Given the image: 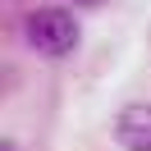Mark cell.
<instances>
[{
    "mask_svg": "<svg viewBox=\"0 0 151 151\" xmlns=\"http://www.w3.org/2000/svg\"><path fill=\"white\" fill-rule=\"evenodd\" d=\"M28 41L41 50V55L50 60H64L78 50V41H83V28H78V19L69 9H60V5H41V9L28 14Z\"/></svg>",
    "mask_w": 151,
    "mask_h": 151,
    "instance_id": "obj_1",
    "label": "cell"
},
{
    "mask_svg": "<svg viewBox=\"0 0 151 151\" xmlns=\"http://www.w3.org/2000/svg\"><path fill=\"white\" fill-rule=\"evenodd\" d=\"M114 137H119L124 151H151V105L147 101L124 105L119 119H114Z\"/></svg>",
    "mask_w": 151,
    "mask_h": 151,
    "instance_id": "obj_2",
    "label": "cell"
},
{
    "mask_svg": "<svg viewBox=\"0 0 151 151\" xmlns=\"http://www.w3.org/2000/svg\"><path fill=\"white\" fill-rule=\"evenodd\" d=\"M0 151H19V147H14V142H9V137H0Z\"/></svg>",
    "mask_w": 151,
    "mask_h": 151,
    "instance_id": "obj_3",
    "label": "cell"
},
{
    "mask_svg": "<svg viewBox=\"0 0 151 151\" xmlns=\"http://www.w3.org/2000/svg\"><path fill=\"white\" fill-rule=\"evenodd\" d=\"M73 5H101V0H73Z\"/></svg>",
    "mask_w": 151,
    "mask_h": 151,
    "instance_id": "obj_4",
    "label": "cell"
}]
</instances>
